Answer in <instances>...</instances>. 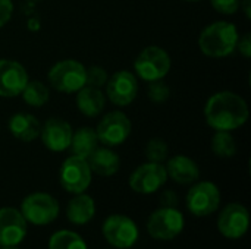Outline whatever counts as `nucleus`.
Returning <instances> with one entry per match:
<instances>
[{"label":"nucleus","instance_id":"1","mask_svg":"<svg viewBox=\"0 0 251 249\" xmlns=\"http://www.w3.org/2000/svg\"><path fill=\"white\" fill-rule=\"evenodd\" d=\"M249 116L247 101L232 91L215 92L204 106V119L215 131H235L246 125Z\"/></svg>","mask_w":251,"mask_h":249},{"label":"nucleus","instance_id":"2","mask_svg":"<svg viewBox=\"0 0 251 249\" xmlns=\"http://www.w3.org/2000/svg\"><path fill=\"white\" fill-rule=\"evenodd\" d=\"M238 37V29L232 22L216 21L200 32L199 48L207 57H226L235 51Z\"/></svg>","mask_w":251,"mask_h":249},{"label":"nucleus","instance_id":"3","mask_svg":"<svg viewBox=\"0 0 251 249\" xmlns=\"http://www.w3.org/2000/svg\"><path fill=\"white\" fill-rule=\"evenodd\" d=\"M85 66L75 59H65L56 62L49 73L47 81L59 92L75 94L85 85Z\"/></svg>","mask_w":251,"mask_h":249},{"label":"nucleus","instance_id":"4","mask_svg":"<svg viewBox=\"0 0 251 249\" xmlns=\"http://www.w3.org/2000/svg\"><path fill=\"white\" fill-rule=\"evenodd\" d=\"M172 68L169 53L159 45L143 48L134 60V70L138 78L146 82L163 79Z\"/></svg>","mask_w":251,"mask_h":249},{"label":"nucleus","instance_id":"5","mask_svg":"<svg viewBox=\"0 0 251 249\" xmlns=\"http://www.w3.org/2000/svg\"><path fill=\"white\" fill-rule=\"evenodd\" d=\"M60 207L54 197L46 192H34L24 198L21 204V214L25 222L35 226H46L53 223L59 216Z\"/></svg>","mask_w":251,"mask_h":249},{"label":"nucleus","instance_id":"6","mask_svg":"<svg viewBox=\"0 0 251 249\" xmlns=\"http://www.w3.org/2000/svg\"><path fill=\"white\" fill-rule=\"evenodd\" d=\"M131 120L122 110H112L104 114L97 123L96 132L99 142L104 147H116L124 144L131 135Z\"/></svg>","mask_w":251,"mask_h":249},{"label":"nucleus","instance_id":"7","mask_svg":"<svg viewBox=\"0 0 251 249\" xmlns=\"http://www.w3.org/2000/svg\"><path fill=\"white\" fill-rule=\"evenodd\" d=\"M184 216L179 210L162 207L151 213L147 220V232L151 238L160 241H171L184 230Z\"/></svg>","mask_w":251,"mask_h":249},{"label":"nucleus","instance_id":"8","mask_svg":"<svg viewBox=\"0 0 251 249\" xmlns=\"http://www.w3.org/2000/svg\"><path fill=\"white\" fill-rule=\"evenodd\" d=\"M103 236L112 247L128 249L135 245L140 233L132 219L124 214H113L103 223Z\"/></svg>","mask_w":251,"mask_h":249},{"label":"nucleus","instance_id":"9","mask_svg":"<svg viewBox=\"0 0 251 249\" xmlns=\"http://www.w3.org/2000/svg\"><path fill=\"white\" fill-rule=\"evenodd\" d=\"M93 172L88 166V161L78 156L68 157L60 167L59 179L65 191L71 194L85 192L91 183Z\"/></svg>","mask_w":251,"mask_h":249},{"label":"nucleus","instance_id":"10","mask_svg":"<svg viewBox=\"0 0 251 249\" xmlns=\"http://www.w3.org/2000/svg\"><path fill=\"white\" fill-rule=\"evenodd\" d=\"M187 208L197 217H206L213 214L221 204L219 188L209 181L199 182L191 186L187 194Z\"/></svg>","mask_w":251,"mask_h":249},{"label":"nucleus","instance_id":"11","mask_svg":"<svg viewBox=\"0 0 251 249\" xmlns=\"http://www.w3.org/2000/svg\"><path fill=\"white\" fill-rule=\"evenodd\" d=\"M168 181L166 169L162 163H144L138 166L129 176V188L143 195L157 192Z\"/></svg>","mask_w":251,"mask_h":249},{"label":"nucleus","instance_id":"12","mask_svg":"<svg viewBox=\"0 0 251 249\" xmlns=\"http://www.w3.org/2000/svg\"><path fill=\"white\" fill-rule=\"evenodd\" d=\"M106 95L118 107L129 106L138 94L137 76L129 70L115 72L106 82Z\"/></svg>","mask_w":251,"mask_h":249},{"label":"nucleus","instance_id":"13","mask_svg":"<svg viewBox=\"0 0 251 249\" xmlns=\"http://www.w3.org/2000/svg\"><path fill=\"white\" fill-rule=\"evenodd\" d=\"M250 226L249 210L238 203L228 204L218 217V229L228 239L243 238Z\"/></svg>","mask_w":251,"mask_h":249},{"label":"nucleus","instance_id":"14","mask_svg":"<svg viewBox=\"0 0 251 249\" xmlns=\"http://www.w3.org/2000/svg\"><path fill=\"white\" fill-rule=\"evenodd\" d=\"M28 81V72L19 62L0 59V97L13 98L21 95Z\"/></svg>","mask_w":251,"mask_h":249},{"label":"nucleus","instance_id":"15","mask_svg":"<svg viewBox=\"0 0 251 249\" xmlns=\"http://www.w3.org/2000/svg\"><path fill=\"white\" fill-rule=\"evenodd\" d=\"M26 236V222L19 210L0 208V247H18Z\"/></svg>","mask_w":251,"mask_h":249},{"label":"nucleus","instance_id":"16","mask_svg":"<svg viewBox=\"0 0 251 249\" xmlns=\"http://www.w3.org/2000/svg\"><path fill=\"white\" fill-rule=\"evenodd\" d=\"M72 126L62 117H50L41 125L40 138L44 147L50 151L60 153L69 148L72 139Z\"/></svg>","mask_w":251,"mask_h":249},{"label":"nucleus","instance_id":"17","mask_svg":"<svg viewBox=\"0 0 251 249\" xmlns=\"http://www.w3.org/2000/svg\"><path fill=\"white\" fill-rule=\"evenodd\" d=\"M168 178H171L174 182L179 185H191L199 181L200 178V169L197 163L187 157V156H174L168 160L166 166Z\"/></svg>","mask_w":251,"mask_h":249},{"label":"nucleus","instance_id":"18","mask_svg":"<svg viewBox=\"0 0 251 249\" xmlns=\"http://www.w3.org/2000/svg\"><path fill=\"white\" fill-rule=\"evenodd\" d=\"M7 126L12 136L22 142L35 141L40 136V131H41V123L38 122V119L26 112H19L12 114Z\"/></svg>","mask_w":251,"mask_h":249},{"label":"nucleus","instance_id":"19","mask_svg":"<svg viewBox=\"0 0 251 249\" xmlns=\"http://www.w3.org/2000/svg\"><path fill=\"white\" fill-rule=\"evenodd\" d=\"M87 161L91 172L101 178L116 175L121 167V158L110 147H97L88 156Z\"/></svg>","mask_w":251,"mask_h":249},{"label":"nucleus","instance_id":"20","mask_svg":"<svg viewBox=\"0 0 251 249\" xmlns=\"http://www.w3.org/2000/svg\"><path fill=\"white\" fill-rule=\"evenodd\" d=\"M106 106V97L100 88L84 85L76 91V107L87 117L99 116Z\"/></svg>","mask_w":251,"mask_h":249},{"label":"nucleus","instance_id":"21","mask_svg":"<svg viewBox=\"0 0 251 249\" xmlns=\"http://www.w3.org/2000/svg\"><path fill=\"white\" fill-rule=\"evenodd\" d=\"M94 214H96L94 200L84 192L75 194V197L68 203L66 217L72 225H76V226L87 225L94 217Z\"/></svg>","mask_w":251,"mask_h":249},{"label":"nucleus","instance_id":"22","mask_svg":"<svg viewBox=\"0 0 251 249\" xmlns=\"http://www.w3.org/2000/svg\"><path fill=\"white\" fill-rule=\"evenodd\" d=\"M97 147H99V136L96 129L90 126H82L72 132V139L69 144V150L72 156H78L87 160L88 156Z\"/></svg>","mask_w":251,"mask_h":249},{"label":"nucleus","instance_id":"23","mask_svg":"<svg viewBox=\"0 0 251 249\" xmlns=\"http://www.w3.org/2000/svg\"><path fill=\"white\" fill-rule=\"evenodd\" d=\"M25 104L31 107H43L50 98V90L41 81H28L21 92Z\"/></svg>","mask_w":251,"mask_h":249},{"label":"nucleus","instance_id":"24","mask_svg":"<svg viewBox=\"0 0 251 249\" xmlns=\"http://www.w3.org/2000/svg\"><path fill=\"white\" fill-rule=\"evenodd\" d=\"M210 147L213 154L222 158H231L237 154L235 138L228 131H216L212 136Z\"/></svg>","mask_w":251,"mask_h":249},{"label":"nucleus","instance_id":"25","mask_svg":"<svg viewBox=\"0 0 251 249\" xmlns=\"http://www.w3.org/2000/svg\"><path fill=\"white\" fill-rule=\"evenodd\" d=\"M49 249H88L84 239L71 230H59L49 239Z\"/></svg>","mask_w":251,"mask_h":249},{"label":"nucleus","instance_id":"26","mask_svg":"<svg viewBox=\"0 0 251 249\" xmlns=\"http://www.w3.org/2000/svg\"><path fill=\"white\" fill-rule=\"evenodd\" d=\"M144 154L149 161L151 163H163L168 158L169 147L165 139L162 138H151L144 150Z\"/></svg>","mask_w":251,"mask_h":249},{"label":"nucleus","instance_id":"27","mask_svg":"<svg viewBox=\"0 0 251 249\" xmlns=\"http://www.w3.org/2000/svg\"><path fill=\"white\" fill-rule=\"evenodd\" d=\"M147 95H149L150 101L160 104V103H165L171 97V88L163 79L151 81V82H149Z\"/></svg>","mask_w":251,"mask_h":249},{"label":"nucleus","instance_id":"28","mask_svg":"<svg viewBox=\"0 0 251 249\" xmlns=\"http://www.w3.org/2000/svg\"><path fill=\"white\" fill-rule=\"evenodd\" d=\"M107 79H109V75H107L106 69L101 66L94 65V66H90L88 69H85V85L101 88L106 85Z\"/></svg>","mask_w":251,"mask_h":249},{"label":"nucleus","instance_id":"29","mask_svg":"<svg viewBox=\"0 0 251 249\" xmlns=\"http://www.w3.org/2000/svg\"><path fill=\"white\" fill-rule=\"evenodd\" d=\"M212 7L221 15H235L240 9V0H210Z\"/></svg>","mask_w":251,"mask_h":249},{"label":"nucleus","instance_id":"30","mask_svg":"<svg viewBox=\"0 0 251 249\" xmlns=\"http://www.w3.org/2000/svg\"><path fill=\"white\" fill-rule=\"evenodd\" d=\"M13 1L12 0H0V28H3L13 15Z\"/></svg>","mask_w":251,"mask_h":249},{"label":"nucleus","instance_id":"31","mask_svg":"<svg viewBox=\"0 0 251 249\" xmlns=\"http://www.w3.org/2000/svg\"><path fill=\"white\" fill-rule=\"evenodd\" d=\"M237 48H238V51H240L246 59H250L251 57V34L250 32H246L243 37H238Z\"/></svg>","mask_w":251,"mask_h":249},{"label":"nucleus","instance_id":"32","mask_svg":"<svg viewBox=\"0 0 251 249\" xmlns=\"http://www.w3.org/2000/svg\"><path fill=\"white\" fill-rule=\"evenodd\" d=\"M160 204L162 207H171V208H175L176 204H178V197L174 191H166L163 192V195L160 197Z\"/></svg>","mask_w":251,"mask_h":249},{"label":"nucleus","instance_id":"33","mask_svg":"<svg viewBox=\"0 0 251 249\" xmlns=\"http://www.w3.org/2000/svg\"><path fill=\"white\" fill-rule=\"evenodd\" d=\"M251 0H240V9L244 10V15L247 19L251 18Z\"/></svg>","mask_w":251,"mask_h":249},{"label":"nucleus","instance_id":"34","mask_svg":"<svg viewBox=\"0 0 251 249\" xmlns=\"http://www.w3.org/2000/svg\"><path fill=\"white\" fill-rule=\"evenodd\" d=\"M26 3H29V4H37V3H41L43 0H25Z\"/></svg>","mask_w":251,"mask_h":249},{"label":"nucleus","instance_id":"35","mask_svg":"<svg viewBox=\"0 0 251 249\" xmlns=\"http://www.w3.org/2000/svg\"><path fill=\"white\" fill-rule=\"evenodd\" d=\"M1 249H18L16 247H3Z\"/></svg>","mask_w":251,"mask_h":249},{"label":"nucleus","instance_id":"36","mask_svg":"<svg viewBox=\"0 0 251 249\" xmlns=\"http://www.w3.org/2000/svg\"><path fill=\"white\" fill-rule=\"evenodd\" d=\"M184 1H200V0H184Z\"/></svg>","mask_w":251,"mask_h":249}]
</instances>
